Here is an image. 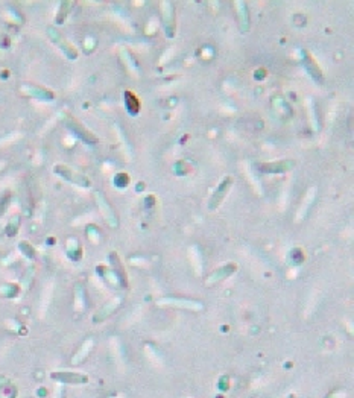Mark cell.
<instances>
[{"instance_id": "1", "label": "cell", "mask_w": 354, "mask_h": 398, "mask_svg": "<svg viewBox=\"0 0 354 398\" xmlns=\"http://www.w3.org/2000/svg\"><path fill=\"white\" fill-rule=\"evenodd\" d=\"M65 126H67L70 131H73L79 138H82L84 141H87V143H97V138L90 131H88L87 128H84V126L76 119L67 116L65 117Z\"/></svg>"}, {"instance_id": "2", "label": "cell", "mask_w": 354, "mask_h": 398, "mask_svg": "<svg viewBox=\"0 0 354 398\" xmlns=\"http://www.w3.org/2000/svg\"><path fill=\"white\" fill-rule=\"evenodd\" d=\"M55 172L58 175H61L63 178H65L67 181H70V183H73V184H78L81 187H88L90 186V179H88L87 176L78 173V172H73L72 169H68L65 166H55Z\"/></svg>"}, {"instance_id": "3", "label": "cell", "mask_w": 354, "mask_h": 398, "mask_svg": "<svg viewBox=\"0 0 354 398\" xmlns=\"http://www.w3.org/2000/svg\"><path fill=\"white\" fill-rule=\"evenodd\" d=\"M47 32H49V37L52 38V41H54L57 46H60V49L65 53V55L68 57V58H72V60H75L76 58V50H75V47H72V44L70 43H67L64 38H63V35L58 32V31H55L54 28H49L47 29Z\"/></svg>"}, {"instance_id": "4", "label": "cell", "mask_w": 354, "mask_h": 398, "mask_svg": "<svg viewBox=\"0 0 354 398\" xmlns=\"http://www.w3.org/2000/svg\"><path fill=\"white\" fill-rule=\"evenodd\" d=\"M52 377L61 383H85L88 380L87 375L75 374V372H55V374H52Z\"/></svg>"}, {"instance_id": "5", "label": "cell", "mask_w": 354, "mask_h": 398, "mask_svg": "<svg viewBox=\"0 0 354 398\" xmlns=\"http://www.w3.org/2000/svg\"><path fill=\"white\" fill-rule=\"evenodd\" d=\"M295 166L293 161H280V163H269V165H260L261 172H286Z\"/></svg>"}, {"instance_id": "6", "label": "cell", "mask_w": 354, "mask_h": 398, "mask_svg": "<svg viewBox=\"0 0 354 398\" xmlns=\"http://www.w3.org/2000/svg\"><path fill=\"white\" fill-rule=\"evenodd\" d=\"M229 184H231V178L224 179V183L219 186L216 195H213V198H211V201H210V208H216V207H218V204L222 201V198L226 195V190H228Z\"/></svg>"}, {"instance_id": "7", "label": "cell", "mask_w": 354, "mask_h": 398, "mask_svg": "<svg viewBox=\"0 0 354 398\" xmlns=\"http://www.w3.org/2000/svg\"><path fill=\"white\" fill-rule=\"evenodd\" d=\"M92 347H93V340H92V339L85 340V342L82 343V347L79 348V351L73 356V359H72V365H79L81 362L88 356V353H90Z\"/></svg>"}, {"instance_id": "8", "label": "cell", "mask_w": 354, "mask_h": 398, "mask_svg": "<svg viewBox=\"0 0 354 398\" xmlns=\"http://www.w3.org/2000/svg\"><path fill=\"white\" fill-rule=\"evenodd\" d=\"M119 305V299H114V301H111L107 307H103V309L100 310V312H97V315L95 316V322H99V321H102V319H105L107 316H110V313L114 310V307H117Z\"/></svg>"}, {"instance_id": "9", "label": "cell", "mask_w": 354, "mask_h": 398, "mask_svg": "<svg viewBox=\"0 0 354 398\" xmlns=\"http://www.w3.org/2000/svg\"><path fill=\"white\" fill-rule=\"evenodd\" d=\"M25 92H29L31 95H33V98H46V99H52V93L46 92L43 88H35V87H23Z\"/></svg>"}, {"instance_id": "10", "label": "cell", "mask_w": 354, "mask_h": 398, "mask_svg": "<svg viewBox=\"0 0 354 398\" xmlns=\"http://www.w3.org/2000/svg\"><path fill=\"white\" fill-rule=\"evenodd\" d=\"M17 389L12 385H2L0 386V398H15Z\"/></svg>"}, {"instance_id": "11", "label": "cell", "mask_w": 354, "mask_h": 398, "mask_svg": "<svg viewBox=\"0 0 354 398\" xmlns=\"http://www.w3.org/2000/svg\"><path fill=\"white\" fill-rule=\"evenodd\" d=\"M127 105L132 113H137L138 108H140V102L132 93H127Z\"/></svg>"}, {"instance_id": "12", "label": "cell", "mask_w": 354, "mask_h": 398, "mask_svg": "<svg viewBox=\"0 0 354 398\" xmlns=\"http://www.w3.org/2000/svg\"><path fill=\"white\" fill-rule=\"evenodd\" d=\"M19 225H20L19 216H14V218L9 221L8 227H6V234H8V236H14V234L17 232V230H19Z\"/></svg>"}, {"instance_id": "13", "label": "cell", "mask_w": 354, "mask_h": 398, "mask_svg": "<svg viewBox=\"0 0 354 398\" xmlns=\"http://www.w3.org/2000/svg\"><path fill=\"white\" fill-rule=\"evenodd\" d=\"M306 61H307L309 70H313V71H312V75H313L316 79H322V76H321V73H320V68H318V67H316V64L313 63V58H312V57H309V55H306Z\"/></svg>"}, {"instance_id": "14", "label": "cell", "mask_w": 354, "mask_h": 398, "mask_svg": "<svg viewBox=\"0 0 354 398\" xmlns=\"http://www.w3.org/2000/svg\"><path fill=\"white\" fill-rule=\"evenodd\" d=\"M9 201H11V195L9 193H5L3 196H0V218H2V214L5 213Z\"/></svg>"}, {"instance_id": "15", "label": "cell", "mask_w": 354, "mask_h": 398, "mask_svg": "<svg viewBox=\"0 0 354 398\" xmlns=\"http://www.w3.org/2000/svg\"><path fill=\"white\" fill-rule=\"evenodd\" d=\"M233 269H234V267H233ZM233 269H229V270H225V267H224L222 270H219V272H218V274H215V275H211V277H210V278H211L210 281H218V280H221V278H222L224 275L226 277L228 274H231V272H233Z\"/></svg>"}, {"instance_id": "16", "label": "cell", "mask_w": 354, "mask_h": 398, "mask_svg": "<svg viewBox=\"0 0 354 398\" xmlns=\"http://www.w3.org/2000/svg\"><path fill=\"white\" fill-rule=\"evenodd\" d=\"M63 394H64L63 386L58 385V386L55 388V391H54V395H52V398H63Z\"/></svg>"}, {"instance_id": "17", "label": "cell", "mask_w": 354, "mask_h": 398, "mask_svg": "<svg viewBox=\"0 0 354 398\" xmlns=\"http://www.w3.org/2000/svg\"><path fill=\"white\" fill-rule=\"evenodd\" d=\"M113 398H123V395H119V397H113Z\"/></svg>"}]
</instances>
